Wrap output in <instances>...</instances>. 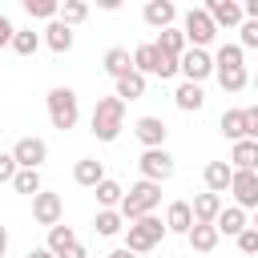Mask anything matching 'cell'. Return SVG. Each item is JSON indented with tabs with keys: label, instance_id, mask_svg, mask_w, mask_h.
<instances>
[{
	"label": "cell",
	"instance_id": "46",
	"mask_svg": "<svg viewBox=\"0 0 258 258\" xmlns=\"http://www.w3.org/2000/svg\"><path fill=\"white\" fill-rule=\"evenodd\" d=\"M105 258H137V254H129V250L121 246V250H113V254H105Z\"/></svg>",
	"mask_w": 258,
	"mask_h": 258
},
{
	"label": "cell",
	"instance_id": "10",
	"mask_svg": "<svg viewBox=\"0 0 258 258\" xmlns=\"http://www.w3.org/2000/svg\"><path fill=\"white\" fill-rule=\"evenodd\" d=\"M165 133H169V125H165L161 117H137V121H133V137H137L145 149H165Z\"/></svg>",
	"mask_w": 258,
	"mask_h": 258
},
{
	"label": "cell",
	"instance_id": "14",
	"mask_svg": "<svg viewBox=\"0 0 258 258\" xmlns=\"http://www.w3.org/2000/svg\"><path fill=\"white\" fill-rule=\"evenodd\" d=\"M141 16H145V24H149V28H157V32H161V28H173L177 8H173V0H149Z\"/></svg>",
	"mask_w": 258,
	"mask_h": 258
},
{
	"label": "cell",
	"instance_id": "34",
	"mask_svg": "<svg viewBox=\"0 0 258 258\" xmlns=\"http://www.w3.org/2000/svg\"><path fill=\"white\" fill-rule=\"evenodd\" d=\"M85 16H89V4H85V0H64V4H60V12H56V20H60V24H69V28H77Z\"/></svg>",
	"mask_w": 258,
	"mask_h": 258
},
{
	"label": "cell",
	"instance_id": "9",
	"mask_svg": "<svg viewBox=\"0 0 258 258\" xmlns=\"http://www.w3.org/2000/svg\"><path fill=\"white\" fill-rule=\"evenodd\" d=\"M60 214H64V198L60 194H48V189H40L36 198H32V218H36V226H60Z\"/></svg>",
	"mask_w": 258,
	"mask_h": 258
},
{
	"label": "cell",
	"instance_id": "45",
	"mask_svg": "<svg viewBox=\"0 0 258 258\" xmlns=\"http://www.w3.org/2000/svg\"><path fill=\"white\" fill-rule=\"evenodd\" d=\"M4 250H8V226H0V258H4Z\"/></svg>",
	"mask_w": 258,
	"mask_h": 258
},
{
	"label": "cell",
	"instance_id": "41",
	"mask_svg": "<svg viewBox=\"0 0 258 258\" xmlns=\"http://www.w3.org/2000/svg\"><path fill=\"white\" fill-rule=\"evenodd\" d=\"M12 36H16V24L0 12V48H8V44H12Z\"/></svg>",
	"mask_w": 258,
	"mask_h": 258
},
{
	"label": "cell",
	"instance_id": "25",
	"mask_svg": "<svg viewBox=\"0 0 258 258\" xmlns=\"http://www.w3.org/2000/svg\"><path fill=\"white\" fill-rule=\"evenodd\" d=\"M218 129H222L230 141H246V113H242V109H226L222 121H218Z\"/></svg>",
	"mask_w": 258,
	"mask_h": 258
},
{
	"label": "cell",
	"instance_id": "3",
	"mask_svg": "<svg viewBox=\"0 0 258 258\" xmlns=\"http://www.w3.org/2000/svg\"><path fill=\"white\" fill-rule=\"evenodd\" d=\"M165 234H169L165 222H161L157 214H145V218H137V222L125 226V250H129V254H145V250H153Z\"/></svg>",
	"mask_w": 258,
	"mask_h": 258
},
{
	"label": "cell",
	"instance_id": "19",
	"mask_svg": "<svg viewBox=\"0 0 258 258\" xmlns=\"http://www.w3.org/2000/svg\"><path fill=\"white\" fill-rule=\"evenodd\" d=\"M157 64H161V52H157L153 40L133 48V73H141V77H157Z\"/></svg>",
	"mask_w": 258,
	"mask_h": 258
},
{
	"label": "cell",
	"instance_id": "20",
	"mask_svg": "<svg viewBox=\"0 0 258 258\" xmlns=\"http://www.w3.org/2000/svg\"><path fill=\"white\" fill-rule=\"evenodd\" d=\"M173 105H177L181 113H198V109L206 105V93H202V85H189V81H181V85L173 89Z\"/></svg>",
	"mask_w": 258,
	"mask_h": 258
},
{
	"label": "cell",
	"instance_id": "13",
	"mask_svg": "<svg viewBox=\"0 0 258 258\" xmlns=\"http://www.w3.org/2000/svg\"><path fill=\"white\" fill-rule=\"evenodd\" d=\"M206 12H210V20H214L218 28H238V24L246 20V16H242V4H234V0H210Z\"/></svg>",
	"mask_w": 258,
	"mask_h": 258
},
{
	"label": "cell",
	"instance_id": "18",
	"mask_svg": "<svg viewBox=\"0 0 258 258\" xmlns=\"http://www.w3.org/2000/svg\"><path fill=\"white\" fill-rule=\"evenodd\" d=\"M246 226H250V218H246V210H238V206H222V214H218V222H214V230H218V234H230V238H238Z\"/></svg>",
	"mask_w": 258,
	"mask_h": 258
},
{
	"label": "cell",
	"instance_id": "28",
	"mask_svg": "<svg viewBox=\"0 0 258 258\" xmlns=\"http://www.w3.org/2000/svg\"><path fill=\"white\" fill-rule=\"evenodd\" d=\"M73 246H77V234H73V226H52V230H48V250H52V258L69 254Z\"/></svg>",
	"mask_w": 258,
	"mask_h": 258
},
{
	"label": "cell",
	"instance_id": "22",
	"mask_svg": "<svg viewBox=\"0 0 258 258\" xmlns=\"http://www.w3.org/2000/svg\"><path fill=\"white\" fill-rule=\"evenodd\" d=\"M230 169H254V173H258V141H234V149H230Z\"/></svg>",
	"mask_w": 258,
	"mask_h": 258
},
{
	"label": "cell",
	"instance_id": "4",
	"mask_svg": "<svg viewBox=\"0 0 258 258\" xmlns=\"http://www.w3.org/2000/svg\"><path fill=\"white\" fill-rule=\"evenodd\" d=\"M48 121H52V129H60V133L81 121V101H77V93H73L69 85L48 89Z\"/></svg>",
	"mask_w": 258,
	"mask_h": 258
},
{
	"label": "cell",
	"instance_id": "33",
	"mask_svg": "<svg viewBox=\"0 0 258 258\" xmlns=\"http://www.w3.org/2000/svg\"><path fill=\"white\" fill-rule=\"evenodd\" d=\"M12 189L16 194H28V198H36L44 185H40V169H16V177H12Z\"/></svg>",
	"mask_w": 258,
	"mask_h": 258
},
{
	"label": "cell",
	"instance_id": "17",
	"mask_svg": "<svg viewBox=\"0 0 258 258\" xmlns=\"http://www.w3.org/2000/svg\"><path fill=\"white\" fill-rule=\"evenodd\" d=\"M165 230H169V234H189V230H194V210H189V202H169V210H165Z\"/></svg>",
	"mask_w": 258,
	"mask_h": 258
},
{
	"label": "cell",
	"instance_id": "29",
	"mask_svg": "<svg viewBox=\"0 0 258 258\" xmlns=\"http://www.w3.org/2000/svg\"><path fill=\"white\" fill-rule=\"evenodd\" d=\"M214 77H218V85H222L226 93H242V89L250 85V73H246V69H214Z\"/></svg>",
	"mask_w": 258,
	"mask_h": 258
},
{
	"label": "cell",
	"instance_id": "40",
	"mask_svg": "<svg viewBox=\"0 0 258 258\" xmlns=\"http://www.w3.org/2000/svg\"><path fill=\"white\" fill-rule=\"evenodd\" d=\"M246 141H258V105H246Z\"/></svg>",
	"mask_w": 258,
	"mask_h": 258
},
{
	"label": "cell",
	"instance_id": "1",
	"mask_svg": "<svg viewBox=\"0 0 258 258\" xmlns=\"http://www.w3.org/2000/svg\"><path fill=\"white\" fill-rule=\"evenodd\" d=\"M89 129H93L97 141H117L121 129H125V101H117V97H101V101L93 105Z\"/></svg>",
	"mask_w": 258,
	"mask_h": 258
},
{
	"label": "cell",
	"instance_id": "6",
	"mask_svg": "<svg viewBox=\"0 0 258 258\" xmlns=\"http://www.w3.org/2000/svg\"><path fill=\"white\" fill-rule=\"evenodd\" d=\"M177 73L189 81V85H202L206 77H214V56L206 48H185L181 60H177Z\"/></svg>",
	"mask_w": 258,
	"mask_h": 258
},
{
	"label": "cell",
	"instance_id": "12",
	"mask_svg": "<svg viewBox=\"0 0 258 258\" xmlns=\"http://www.w3.org/2000/svg\"><path fill=\"white\" fill-rule=\"evenodd\" d=\"M222 206H226V202H222L218 194H210V189H206V194H194V202H189V210H194V222H198V226H214V222H218V214H222Z\"/></svg>",
	"mask_w": 258,
	"mask_h": 258
},
{
	"label": "cell",
	"instance_id": "24",
	"mask_svg": "<svg viewBox=\"0 0 258 258\" xmlns=\"http://www.w3.org/2000/svg\"><path fill=\"white\" fill-rule=\"evenodd\" d=\"M105 73H109L113 81L129 77V73H133V56H129V48H109V52H105Z\"/></svg>",
	"mask_w": 258,
	"mask_h": 258
},
{
	"label": "cell",
	"instance_id": "43",
	"mask_svg": "<svg viewBox=\"0 0 258 258\" xmlns=\"http://www.w3.org/2000/svg\"><path fill=\"white\" fill-rule=\"evenodd\" d=\"M24 258H52V250H48V246H32Z\"/></svg>",
	"mask_w": 258,
	"mask_h": 258
},
{
	"label": "cell",
	"instance_id": "7",
	"mask_svg": "<svg viewBox=\"0 0 258 258\" xmlns=\"http://www.w3.org/2000/svg\"><path fill=\"white\" fill-rule=\"evenodd\" d=\"M137 169H141V177H145V181H157V185H161V181H169V177H173V169H177V165H173V157H169L165 149H145V153L137 157Z\"/></svg>",
	"mask_w": 258,
	"mask_h": 258
},
{
	"label": "cell",
	"instance_id": "8",
	"mask_svg": "<svg viewBox=\"0 0 258 258\" xmlns=\"http://www.w3.org/2000/svg\"><path fill=\"white\" fill-rule=\"evenodd\" d=\"M230 194H234V206L238 210H258V173L254 169H234Z\"/></svg>",
	"mask_w": 258,
	"mask_h": 258
},
{
	"label": "cell",
	"instance_id": "23",
	"mask_svg": "<svg viewBox=\"0 0 258 258\" xmlns=\"http://www.w3.org/2000/svg\"><path fill=\"white\" fill-rule=\"evenodd\" d=\"M44 44H48L52 52H69V48H73V28L60 24V20H48V28H44Z\"/></svg>",
	"mask_w": 258,
	"mask_h": 258
},
{
	"label": "cell",
	"instance_id": "42",
	"mask_svg": "<svg viewBox=\"0 0 258 258\" xmlns=\"http://www.w3.org/2000/svg\"><path fill=\"white\" fill-rule=\"evenodd\" d=\"M242 16H246V20H258V0H246V4H242Z\"/></svg>",
	"mask_w": 258,
	"mask_h": 258
},
{
	"label": "cell",
	"instance_id": "31",
	"mask_svg": "<svg viewBox=\"0 0 258 258\" xmlns=\"http://www.w3.org/2000/svg\"><path fill=\"white\" fill-rule=\"evenodd\" d=\"M93 194H97V202H101V210H117V206H121V198H125V189H121V181H113V177H105V181H101V185H97Z\"/></svg>",
	"mask_w": 258,
	"mask_h": 258
},
{
	"label": "cell",
	"instance_id": "39",
	"mask_svg": "<svg viewBox=\"0 0 258 258\" xmlns=\"http://www.w3.org/2000/svg\"><path fill=\"white\" fill-rule=\"evenodd\" d=\"M16 157L12 153H0V185H12V177H16Z\"/></svg>",
	"mask_w": 258,
	"mask_h": 258
},
{
	"label": "cell",
	"instance_id": "15",
	"mask_svg": "<svg viewBox=\"0 0 258 258\" xmlns=\"http://www.w3.org/2000/svg\"><path fill=\"white\" fill-rule=\"evenodd\" d=\"M73 181L85 185V189H97V185L105 181V165H101L97 157H81V161L73 165Z\"/></svg>",
	"mask_w": 258,
	"mask_h": 258
},
{
	"label": "cell",
	"instance_id": "16",
	"mask_svg": "<svg viewBox=\"0 0 258 258\" xmlns=\"http://www.w3.org/2000/svg\"><path fill=\"white\" fill-rule=\"evenodd\" d=\"M202 177H206V189L222 198V194L230 189V177H234V169H230V161H206Z\"/></svg>",
	"mask_w": 258,
	"mask_h": 258
},
{
	"label": "cell",
	"instance_id": "30",
	"mask_svg": "<svg viewBox=\"0 0 258 258\" xmlns=\"http://www.w3.org/2000/svg\"><path fill=\"white\" fill-rule=\"evenodd\" d=\"M113 97H117V101H137V97H145V77H141V73H129V77H121Z\"/></svg>",
	"mask_w": 258,
	"mask_h": 258
},
{
	"label": "cell",
	"instance_id": "47",
	"mask_svg": "<svg viewBox=\"0 0 258 258\" xmlns=\"http://www.w3.org/2000/svg\"><path fill=\"white\" fill-rule=\"evenodd\" d=\"M250 230H258V210H254V222H250Z\"/></svg>",
	"mask_w": 258,
	"mask_h": 258
},
{
	"label": "cell",
	"instance_id": "5",
	"mask_svg": "<svg viewBox=\"0 0 258 258\" xmlns=\"http://www.w3.org/2000/svg\"><path fill=\"white\" fill-rule=\"evenodd\" d=\"M181 36H185V44H189V48H206V44H214L218 24L210 20V12H206V8H189V12L181 16Z\"/></svg>",
	"mask_w": 258,
	"mask_h": 258
},
{
	"label": "cell",
	"instance_id": "27",
	"mask_svg": "<svg viewBox=\"0 0 258 258\" xmlns=\"http://www.w3.org/2000/svg\"><path fill=\"white\" fill-rule=\"evenodd\" d=\"M218 238H222V234H218L214 226H198V222H194V230L185 234V242H189V246H194L198 254H210V250L218 246Z\"/></svg>",
	"mask_w": 258,
	"mask_h": 258
},
{
	"label": "cell",
	"instance_id": "48",
	"mask_svg": "<svg viewBox=\"0 0 258 258\" xmlns=\"http://www.w3.org/2000/svg\"><path fill=\"white\" fill-rule=\"evenodd\" d=\"M254 89H258V77H254Z\"/></svg>",
	"mask_w": 258,
	"mask_h": 258
},
{
	"label": "cell",
	"instance_id": "35",
	"mask_svg": "<svg viewBox=\"0 0 258 258\" xmlns=\"http://www.w3.org/2000/svg\"><path fill=\"white\" fill-rule=\"evenodd\" d=\"M24 12H28L32 20H56L60 0H24Z\"/></svg>",
	"mask_w": 258,
	"mask_h": 258
},
{
	"label": "cell",
	"instance_id": "38",
	"mask_svg": "<svg viewBox=\"0 0 258 258\" xmlns=\"http://www.w3.org/2000/svg\"><path fill=\"white\" fill-rule=\"evenodd\" d=\"M234 242H238V250H242V254H258V230H250V226H246Z\"/></svg>",
	"mask_w": 258,
	"mask_h": 258
},
{
	"label": "cell",
	"instance_id": "44",
	"mask_svg": "<svg viewBox=\"0 0 258 258\" xmlns=\"http://www.w3.org/2000/svg\"><path fill=\"white\" fill-rule=\"evenodd\" d=\"M60 258H85V246H81V242H77V246H73V250H69V254H60Z\"/></svg>",
	"mask_w": 258,
	"mask_h": 258
},
{
	"label": "cell",
	"instance_id": "21",
	"mask_svg": "<svg viewBox=\"0 0 258 258\" xmlns=\"http://www.w3.org/2000/svg\"><path fill=\"white\" fill-rule=\"evenodd\" d=\"M153 44H157V52H165V56H173V60H181V52H185V48H189V44H185V36H181V28H177V24H173V28H161V32H157V40H153Z\"/></svg>",
	"mask_w": 258,
	"mask_h": 258
},
{
	"label": "cell",
	"instance_id": "32",
	"mask_svg": "<svg viewBox=\"0 0 258 258\" xmlns=\"http://www.w3.org/2000/svg\"><path fill=\"white\" fill-rule=\"evenodd\" d=\"M16 56H32L36 48H40V32H32V28H16V36H12V44H8Z\"/></svg>",
	"mask_w": 258,
	"mask_h": 258
},
{
	"label": "cell",
	"instance_id": "36",
	"mask_svg": "<svg viewBox=\"0 0 258 258\" xmlns=\"http://www.w3.org/2000/svg\"><path fill=\"white\" fill-rule=\"evenodd\" d=\"M214 69H246V64H242V48H238V44H222V48L214 52Z\"/></svg>",
	"mask_w": 258,
	"mask_h": 258
},
{
	"label": "cell",
	"instance_id": "11",
	"mask_svg": "<svg viewBox=\"0 0 258 258\" xmlns=\"http://www.w3.org/2000/svg\"><path fill=\"white\" fill-rule=\"evenodd\" d=\"M12 157H16L20 169H40L44 157H48V145H44L40 137H20V141L12 145Z\"/></svg>",
	"mask_w": 258,
	"mask_h": 258
},
{
	"label": "cell",
	"instance_id": "37",
	"mask_svg": "<svg viewBox=\"0 0 258 258\" xmlns=\"http://www.w3.org/2000/svg\"><path fill=\"white\" fill-rule=\"evenodd\" d=\"M238 48H258V20H242L238 24Z\"/></svg>",
	"mask_w": 258,
	"mask_h": 258
},
{
	"label": "cell",
	"instance_id": "2",
	"mask_svg": "<svg viewBox=\"0 0 258 258\" xmlns=\"http://www.w3.org/2000/svg\"><path fill=\"white\" fill-rule=\"evenodd\" d=\"M161 206V185L157 181H137V185H129V194L121 198V206H117V214L125 218V222H137V218H145V214H153Z\"/></svg>",
	"mask_w": 258,
	"mask_h": 258
},
{
	"label": "cell",
	"instance_id": "26",
	"mask_svg": "<svg viewBox=\"0 0 258 258\" xmlns=\"http://www.w3.org/2000/svg\"><path fill=\"white\" fill-rule=\"evenodd\" d=\"M93 230H97L101 238H117V234L125 230V218H121L117 210H97V218H93Z\"/></svg>",
	"mask_w": 258,
	"mask_h": 258
}]
</instances>
